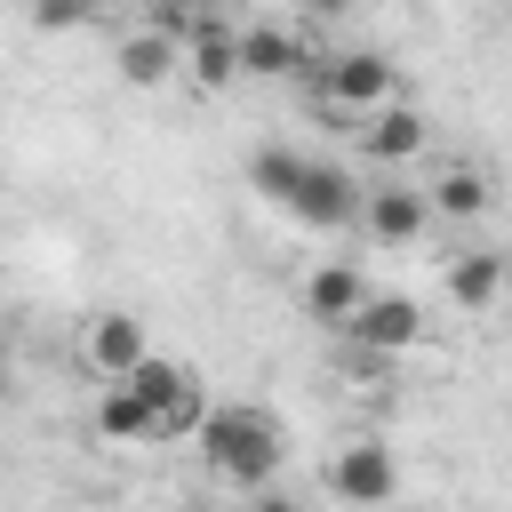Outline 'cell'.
<instances>
[{
	"mask_svg": "<svg viewBox=\"0 0 512 512\" xmlns=\"http://www.w3.org/2000/svg\"><path fill=\"white\" fill-rule=\"evenodd\" d=\"M304 96L360 136L376 112L400 104V64H392L384 48H336V56H320V64L304 72Z\"/></svg>",
	"mask_w": 512,
	"mask_h": 512,
	"instance_id": "obj_1",
	"label": "cell"
},
{
	"mask_svg": "<svg viewBox=\"0 0 512 512\" xmlns=\"http://www.w3.org/2000/svg\"><path fill=\"white\" fill-rule=\"evenodd\" d=\"M200 456H208V472L232 480L240 496H264L288 448H280V424H272L264 408H216V416L200 424Z\"/></svg>",
	"mask_w": 512,
	"mask_h": 512,
	"instance_id": "obj_2",
	"label": "cell"
},
{
	"mask_svg": "<svg viewBox=\"0 0 512 512\" xmlns=\"http://www.w3.org/2000/svg\"><path fill=\"white\" fill-rule=\"evenodd\" d=\"M360 208H368V184L352 176V168H336V160H320L312 152V168H304V192H296V224H312V232H344V224H360Z\"/></svg>",
	"mask_w": 512,
	"mask_h": 512,
	"instance_id": "obj_3",
	"label": "cell"
},
{
	"mask_svg": "<svg viewBox=\"0 0 512 512\" xmlns=\"http://www.w3.org/2000/svg\"><path fill=\"white\" fill-rule=\"evenodd\" d=\"M328 496L336 504H392L400 496V456L384 440H344L328 456Z\"/></svg>",
	"mask_w": 512,
	"mask_h": 512,
	"instance_id": "obj_4",
	"label": "cell"
},
{
	"mask_svg": "<svg viewBox=\"0 0 512 512\" xmlns=\"http://www.w3.org/2000/svg\"><path fill=\"white\" fill-rule=\"evenodd\" d=\"M80 360H88L104 384H128V376L152 360V336H144L136 312H96V320L80 328Z\"/></svg>",
	"mask_w": 512,
	"mask_h": 512,
	"instance_id": "obj_5",
	"label": "cell"
},
{
	"mask_svg": "<svg viewBox=\"0 0 512 512\" xmlns=\"http://www.w3.org/2000/svg\"><path fill=\"white\" fill-rule=\"evenodd\" d=\"M424 224H432V192H424V184H400V176L368 184V208H360V232H368V240L408 248V240H424Z\"/></svg>",
	"mask_w": 512,
	"mask_h": 512,
	"instance_id": "obj_6",
	"label": "cell"
},
{
	"mask_svg": "<svg viewBox=\"0 0 512 512\" xmlns=\"http://www.w3.org/2000/svg\"><path fill=\"white\" fill-rule=\"evenodd\" d=\"M184 72H192V88H200V96H224L232 80H248V64H240V24H224V16H208V8H200L192 40H184Z\"/></svg>",
	"mask_w": 512,
	"mask_h": 512,
	"instance_id": "obj_7",
	"label": "cell"
},
{
	"mask_svg": "<svg viewBox=\"0 0 512 512\" xmlns=\"http://www.w3.org/2000/svg\"><path fill=\"white\" fill-rule=\"evenodd\" d=\"M112 64H120V80L128 88H168L176 80V64H184V40L168 32V24H136V32H120V48H112Z\"/></svg>",
	"mask_w": 512,
	"mask_h": 512,
	"instance_id": "obj_8",
	"label": "cell"
},
{
	"mask_svg": "<svg viewBox=\"0 0 512 512\" xmlns=\"http://www.w3.org/2000/svg\"><path fill=\"white\" fill-rule=\"evenodd\" d=\"M344 336H352V352L392 360V352H408V344L424 336V304H416V296H368V312H360Z\"/></svg>",
	"mask_w": 512,
	"mask_h": 512,
	"instance_id": "obj_9",
	"label": "cell"
},
{
	"mask_svg": "<svg viewBox=\"0 0 512 512\" xmlns=\"http://www.w3.org/2000/svg\"><path fill=\"white\" fill-rule=\"evenodd\" d=\"M240 64L248 80H288V72H312V40L296 24H240Z\"/></svg>",
	"mask_w": 512,
	"mask_h": 512,
	"instance_id": "obj_10",
	"label": "cell"
},
{
	"mask_svg": "<svg viewBox=\"0 0 512 512\" xmlns=\"http://www.w3.org/2000/svg\"><path fill=\"white\" fill-rule=\"evenodd\" d=\"M504 288H512V256H504V248H464V256H448V304H456V312H488Z\"/></svg>",
	"mask_w": 512,
	"mask_h": 512,
	"instance_id": "obj_11",
	"label": "cell"
},
{
	"mask_svg": "<svg viewBox=\"0 0 512 512\" xmlns=\"http://www.w3.org/2000/svg\"><path fill=\"white\" fill-rule=\"evenodd\" d=\"M368 296H376V288H368L352 264H320V272L304 280V312H312V320H328L336 336H344V328L368 312Z\"/></svg>",
	"mask_w": 512,
	"mask_h": 512,
	"instance_id": "obj_12",
	"label": "cell"
},
{
	"mask_svg": "<svg viewBox=\"0 0 512 512\" xmlns=\"http://www.w3.org/2000/svg\"><path fill=\"white\" fill-rule=\"evenodd\" d=\"M424 136H432V128H424V112L400 96L392 112H376V120L360 128V152H368L376 168H400V160H416V152H424Z\"/></svg>",
	"mask_w": 512,
	"mask_h": 512,
	"instance_id": "obj_13",
	"label": "cell"
},
{
	"mask_svg": "<svg viewBox=\"0 0 512 512\" xmlns=\"http://www.w3.org/2000/svg\"><path fill=\"white\" fill-rule=\"evenodd\" d=\"M424 192H432V216H456V224H464V216H480V208H488V192H496V184H488V168L448 160V168H440Z\"/></svg>",
	"mask_w": 512,
	"mask_h": 512,
	"instance_id": "obj_14",
	"label": "cell"
},
{
	"mask_svg": "<svg viewBox=\"0 0 512 512\" xmlns=\"http://www.w3.org/2000/svg\"><path fill=\"white\" fill-rule=\"evenodd\" d=\"M304 168H312V152H288V144H264V152H248V184H256L264 200H280V208H296V192H304Z\"/></svg>",
	"mask_w": 512,
	"mask_h": 512,
	"instance_id": "obj_15",
	"label": "cell"
},
{
	"mask_svg": "<svg viewBox=\"0 0 512 512\" xmlns=\"http://www.w3.org/2000/svg\"><path fill=\"white\" fill-rule=\"evenodd\" d=\"M128 392H136V400H144V408H152V416H168V408H184V400H192V392H200V376H192V368H176V360H160V352H152V360H144V368H136V376H128Z\"/></svg>",
	"mask_w": 512,
	"mask_h": 512,
	"instance_id": "obj_16",
	"label": "cell"
},
{
	"mask_svg": "<svg viewBox=\"0 0 512 512\" xmlns=\"http://www.w3.org/2000/svg\"><path fill=\"white\" fill-rule=\"evenodd\" d=\"M96 432H104V440H160V416H152L128 384H104V400H96Z\"/></svg>",
	"mask_w": 512,
	"mask_h": 512,
	"instance_id": "obj_17",
	"label": "cell"
},
{
	"mask_svg": "<svg viewBox=\"0 0 512 512\" xmlns=\"http://www.w3.org/2000/svg\"><path fill=\"white\" fill-rule=\"evenodd\" d=\"M240 512H304V504L280 496V488H264V496H240Z\"/></svg>",
	"mask_w": 512,
	"mask_h": 512,
	"instance_id": "obj_18",
	"label": "cell"
},
{
	"mask_svg": "<svg viewBox=\"0 0 512 512\" xmlns=\"http://www.w3.org/2000/svg\"><path fill=\"white\" fill-rule=\"evenodd\" d=\"M80 16H88V8H56V0H48V8H32V24H48V32H56V24H80Z\"/></svg>",
	"mask_w": 512,
	"mask_h": 512,
	"instance_id": "obj_19",
	"label": "cell"
},
{
	"mask_svg": "<svg viewBox=\"0 0 512 512\" xmlns=\"http://www.w3.org/2000/svg\"><path fill=\"white\" fill-rule=\"evenodd\" d=\"M176 512H200V504H176Z\"/></svg>",
	"mask_w": 512,
	"mask_h": 512,
	"instance_id": "obj_20",
	"label": "cell"
},
{
	"mask_svg": "<svg viewBox=\"0 0 512 512\" xmlns=\"http://www.w3.org/2000/svg\"><path fill=\"white\" fill-rule=\"evenodd\" d=\"M504 256H512V248H504Z\"/></svg>",
	"mask_w": 512,
	"mask_h": 512,
	"instance_id": "obj_21",
	"label": "cell"
}]
</instances>
